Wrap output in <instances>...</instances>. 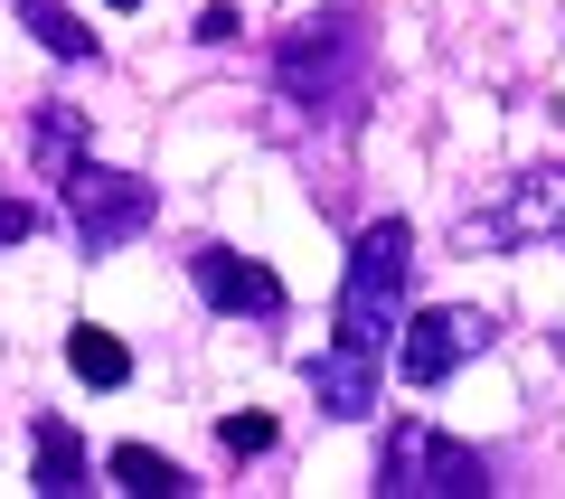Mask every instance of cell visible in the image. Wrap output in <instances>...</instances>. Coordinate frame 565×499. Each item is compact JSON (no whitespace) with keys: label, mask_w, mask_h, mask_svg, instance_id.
Wrapping results in <instances>:
<instances>
[{"label":"cell","mask_w":565,"mask_h":499,"mask_svg":"<svg viewBox=\"0 0 565 499\" xmlns=\"http://www.w3.org/2000/svg\"><path fill=\"white\" fill-rule=\"evenodd\" d=\"M29 151H39V180H66V170H76V160L95 151V141H85V114L47 95L39 114H29Z\"/></svg>","instance_id":"obj_11"},{"label":"cell","mask_w":565,"mask_h":499,"mask_svg":"<svg viewBox=\"0 0 565 499\" xmlns=\"http://www.w3.org/2000/svg\"><path fill=\"white\" fill-rule=\"evenodd\" d=\"M189 283H199V301L226 311V320H282V311H292L282 274L255 264V255H236V245H189Z\"/></svg>","instance_id":"obj_7"},{"label":"cell","mask_w":565,"mask_h":499,"mask_svg":"<svg viewBox=\"0 0 565 499\" xmlns=\"http://www.w3.org/2000/svg\"><path fill=\"white\" fill-rule=\"evenodd\" d=\"M39 226H47V208H39V199H20V189H0V255H20V245L39 236Z\"/></svg>","instance_id":"obj_14"},{"label":"cell","mask_w":565,"mask_h":499,"mask_svg":"<svg viewBox=\"0 0 565 499\" xmlns=\"http://www.w3.org/2000/svg\"><path fill=\"white\" fill-rule=\"evenodd\" d=\"M104 10H141V0H104Z\"/></svg>","instance_id":"obj_17"},{"label":"cell","mask_w":565,"mask_h":499,"mask_svg":"<svg viewBox=\"0 0 565 499\" xmlns=\"http://www.w3.org/2000/svg\"><path fill=\"white\" fill-rule=\"evenodd\" d=\"M367 85H377V20H367L359 0L340 10H311L302 29H282L274 47V95L302 104L311 123H359L367 114Z\"/></svg>","instance_id":"obj_1"},{"label":"cell","mask_w":565,"mask_h":499,"mask_svg":"<svg viewBox=\"0 0 565 499\" xmlns=\"http://www.w3.org/2000/svg\"><path fill=\"white\" fill-rule=\"evenodd\" d=\"M405 283H415V226L405 217L359 226L349 274H340V311H330V340L386 359V349H396V320H405Z\"/></svg>","instance_id":"obj_2"},{"label":"cell","mask_w":565,"mask_h":499,"mask_svg":"<svg viewBox=\"0 0 565 499\" xmlns=\"http://www.w3.org/2000/svg\"><path fill=\"white\" fill-rule=\"evenodd\" d=\"M302 378H311V405H321L330 424H367V415H377V386H386V359H367V349H340V340H330Z\"/></svg>","instance_id":"obj_8"},{"label":"cell","mask_w":565,"mask_h":499,"mask_svg":"<svg viewBox=\"0 0 565 499\" xmlns=\"http://www.w3.org/2000/svg\"><path fill=\"white\" fill-rule=\"evenodd\" d=\"M57 199H66V236H76L85 255H122V245H141L151 226H161V189L141 180V170L95 160V151L57 180Z\"/></svg>","instance_id":"obj_3"},{"label":"cell","mask_w":565,"mask_h":499,"mask_svg":"<svg viewBox=\"0 0 565 499\" xmlns=\"http://www.w3.org/2000/svg\"><path fill=\"white\" fill-rule=\"evenodd\" d=\"M104 471H114V490H132V499H180V490H199V480H189L170 453H151V443H114Z\"/></svg>","instance_id":"obj_12"},{"label":"cell","mask_w":565,"mask_h":499,"mask_svg":"<svg viewBox=\"0 0 565 499\" xmlns=\"http://www.w3.org/2000/svg\"><path fill=\"white\" fill-rule=\"evenodd\" d=\"M500 340V320L490 311H471V301H434V311H415V320H396V378L405 386H444V378H462L481 349Z\"/></svg>","instance_id":"obj_6"},{"label":"cell","mask_w":565,"mask_h":499,"mask_svg":"<svg viewBox=\"0 0 565 499\" xmlns=\"http://www.w3.org/2000/svg\"><path fill=\"white\" fill-rule=\"evenodd\" d=\"M66 368H76L85 386H122V378H132V349H122L114 330H95V320H85V330H66Z\"/></svg>","instance_id":"obj_13"},{"label":"cell","mask_w":565,"mask_h":499,"mask_svg":"<svg viewBox=\"0 0 565 499\" xmlns=\"http://www.w3.org/2000/svg\"><path fill=\"white\" fill-rule=\"evenodd\" d=\"M377 490L386 499H481L490 490V461L471 453V443L434 434L424 415H405L396 434L377 443Z\"/></svg>","instance_id":"obj_5"},{"label":"cell","mask_w":565,"mask_h":499,"mask_svg":"<svg viewBox=\"0 0 565 499\" xmlns=\"http://www.w3.org/2000/svg\"><path fill=\"white\" fill-rule=\"evenodd\" d=\"M565 236V170H509L490 199H471L452 217V245L462 255H519V245Z\"/></svg>","instance_id":"obj_4"},{"label":"cell","mask_w":565,"mask_h":499,"mask_svg":"<svg viewBox=\"0 0 565 499\" xmlns=\"http://www.w3.org/2000/svg\"><path fill=\"white\" fill-rule=\"evenodd\" d=\"M189 39H199V47H226V39H236V10H226V0H207V10H199V29H189Z\"/></svg>","instance_id":"obj_16"},{"label":"cell","mask_w":565,"mask_h":499,"mask_svg":"<svg viewBox=\"0 0 565 499\" xmlns=\"http://www.w3.org/2000/svg\"><path fill=\"white\" fill-rule=\"evenodd\" d=\"M10 20H20L57 66H95V57H104V39L76 20V10H66V0H10Z\"/></svg>","instance_id":"obj_10"},{"label":"cell","mask_w":565,"mask_h":499,"mask_svg":"<svg viewBox=\"0 0 565 499\" xmlns=\"http://www.w3.org/2000/svg\"><path fill=\"white\" fill-rule=\"evenodd\" d=\"M29 434H39V471H29V490H47V499H76V490H95V461H85V434H76L66 415H39Z\"/></svg>","instance_id":"obj_9"},{"label":"cell","mask_w":565,"mask_h":499,"mask_svg":"<svg viewBox=\"0 0 565 499\" xmlns=\"http://www.w3.org/2000/svg\"><path fill=\"white\" fill-rule=\"evenodd\" d=\"M217 443H226V453H236V461L274 453V415H226V424H217Z\"/></svg>","instance_id":"obj_15"}]
</instances>
